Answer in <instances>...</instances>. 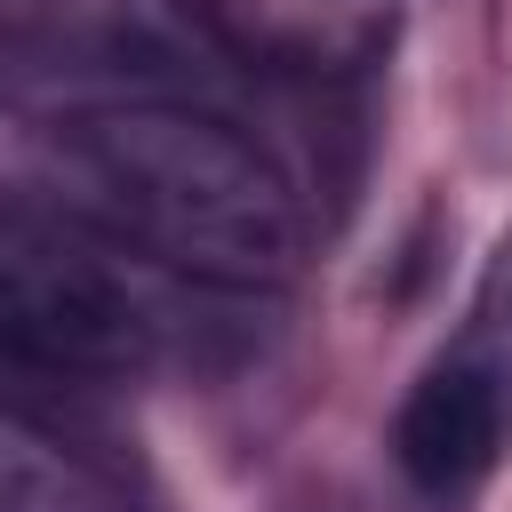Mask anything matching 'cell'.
Here are the masks:
<instances>
[{
	"mask_svg": "<svg viewBox=\"0 0 512 512\" xmlns=\"http://www.w3.org/2000/svg\"><path fill=\"white\" fill-rule=\"evenodd\" d=\"M184 336L176 272L128 248L112 224L0 200V360L40 376L128 384Z\"/></svg>",
	"mask_w": 512,
	"mask_h": 512,
	"instance_id": "2",
	"label": "cell"
},
{
	"mask_svg": "<svg viewBox=\"0 0 512 512\" xmlns=\"http://www.w3.org/2000/svg\"><path fill=\"white\" fill-rule=\"evenodd\" d=\"M64 168L96 224L192 288H280L304 256V208L280 160L200 96H112L64 120Z\"/></svg>",
	"mask_w": 512,
	"mask_h": 512,
	"instance_id": "1",
	"label": "cell"
},
{
	"mask_svg": "<svg viewBox=\"0 0 512 512\" xmlns=\"http://www.w3.org/2000/svg\"><path fill=\"white\" fill-rule=\"evenodd\" d=\"M512 448V360L488 344L440 352L400 416H392V456L424 496H472Z\"/></svg>",
	"mask_w": 512,
	"mask_h": 512,
	"instance_id": "4",
	"label": "cell"
},
{
	"mask_svg": "<svg viewBox=\"0 0 512 512\" xmlns=\"http://www.w3.org/2000/svg\"><path fill=\"white\" fill-rule=\"evenodd\" d=\"M248 72H352L392 40V0H200Z\"/></svg>",
	"mask_w": 512,
	"mask_h": 512,
	"instance_id": "5",
	"label": "cell"
},
{
	"mask_svg": "<svg viewBox=\"0 0 512 512\" xmlns=\"http://www.w3.org/2000/svg\"><path fill=\"white\" fill-rule=\"evenodd\" d=\"M0 512H128V488L80 440L0 400Z\"/></svg>",
	"mask_w": 512,
	"mask_h": 512,
	"instance_id": "6",
	"label": "cell"
},
{
	"mask_svg": "<svg viewBox=\"0 0 512 512\" xmlns=\"http://www.w3.org/2000/svg\"><path fill=\"white\" fill-rule=\"evenodd\" d=\"M0 56L32 80L112 96H200L232 72L200 0H0Z\"/></svg>",
	"mask_w": 512,
	"mask_h": 512,
	"instance_id": "3",
	"label": "cell"
}]
</instances>
